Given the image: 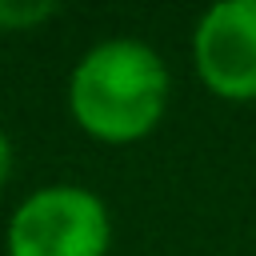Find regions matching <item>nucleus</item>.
<instances>
[{"label":"nucleus","instance_id":"1","mask_svg":"<svg viewBox=\"0 0 256 256\" xmlns=\"http://www.w3.org/2000/svg\"><path fill=\"white\" fill-rule=\"evenodd\" d=\"M68 108L88 136L132 144L148 136L168 108V68L140 40H104L76 64Z\"/></svg>","mask_w":256,"mask_h":256},{"label":"nucleus","instance_id":"2","mask_svg":"<svg viewBox=\"0 0 256 256\" xmlns=\"http://www.w3.org/2000/svg\"><path fill=\"white\" fill-rule=\"evenodd\" d=\"M108 240L104 200L76 184L32 192L8 224V256H104Z\"/></svg>","mask_w":256,"mask_h":256},{"label":"nucleus","instance_id":"3","mask_svg":"<svg viewBox=\"0 0 256 256\" xmlns=\"http://www.w3.org/2000/svg\"><path fill=\"white\" fill-rule=\"evenodd\" d=\"M192 60L220 100H256V0L212 4L192 32Z\"/></svg>","mask_w":256,"mask_h":256},{"label":"nucleus","instance_id":"4","mask_svg":"<svg viewBox=\"0 0 256 256\" xmlns=\"http://www.w3.org/2000/svg\"><path fill=\"white\" fill-rule=\"evenodd\" d=\"M56 4H4L0 0V28H32L36 20H48Z\"/></svg>","mask_w":256,"mask_h":256},{"label":"nucleus","instance_id":"5","mask_svg":"<svg viewBox=\"0 0 256 256\" xmlns=\"http://www.w3.org/2000/svg\"><path fill=\"white\" fill-rule=\"evenodd\" d=\"M8 164H12V148H8V136L0 132V184H4V176H8Z\"/></svg>","mask_w":256,"mask_h":256}]
</instances>
